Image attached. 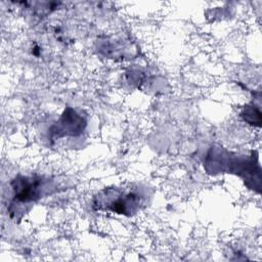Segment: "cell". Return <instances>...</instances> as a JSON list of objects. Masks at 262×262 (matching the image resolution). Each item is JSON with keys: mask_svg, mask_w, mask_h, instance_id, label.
I'll return each instance as SVG.
<instances>
[{"mask_svg": "<svg viewBox=\"0 0 262 262\" xmlns=\"http://www.w3.org/2000/svg\"><path fill=\"white\" fill-rule=\"evenodd\" d=\"M211 152L215 155L217 158L221 159V162L207 159L206 168L211 173L218 172H227L234 173L238 176H244L247 184L249 181L254 183V187L260 190V167L258 162L254 157H245V156H231L229 152H222L220 148L212 149Z\"/></svg>", "mask_w": 262, "mask_h": 262, "instance_id": "1", "label": "cell"}, {"mask_svg": "<svg viewBox=\"0 0 262 262\" xmlns=\"http://www.w3.org/2000/svg\"><path fill=\"white\" fill-rule=\"evenodd\" d=\"M94 206L97 209L108 210L118 214L130 215L135 213L141 205L142 198L135 191H125L118 188H108L96 196Z\"/></svg>", "mask_w": 262, "mask_h": 262, "instance_id": "2", "label": "cell"}, {"mask_svg": "<svg viewBox=\"0 0 262 262\" xmlns=\"http://www.w3.org/2000/svg\"><path fill=\"white\" fill-rule=\"evenodd\" d=\"M46 182L41 177L17 176L11 182L14 191V201L17 203H30L40 199L46 188Z\"/></svg>", "mask_w": 262, "mask_h": 262, "instance_id": "3", "label": "cell"}, {"mask_svg": "<svg viewBox=\"0 0 262 262\" xmlns=\"http://www.w3.org/2000/svg\"><path fill=\"white\" fill-rule=\"evenodd\" d=\"M55 129L52 131L57 137L62 135H76L81 132L83 129V125H85V121L82 117H80L76 112L72 108H67L58 122Z\"/></svg>", "mask_w": 262, "mask_h": 262, "instance_id": "4", "label": "cell"}, {"mask_svg": "<svg viewBox=\"0 0 262 262\" xmlns=\"http://www.w3.org/2000/svg\"><path fill=\"white\" fill-rule=\"evenodd\" d=\"M242 116L244 117L245 121L249 122L250 124H257L260 125L261 122V116H260V111L256 107L253 106H248L247 108H245V112L242 114Z\"/></svg>", "mask_w": 262, "mask_h": 262, "instance_id": "5", "label": "cell"}]
</instances>
